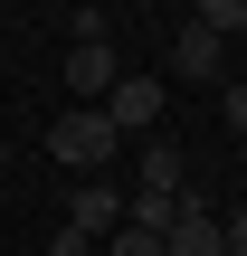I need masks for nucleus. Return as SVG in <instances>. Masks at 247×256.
I'll return each instance as SVG.
<instances>
[{"label":"nucleus","mask_w":247,"mask_h":256,"mask_svg":"<svg viewBox=\"0 0 247 256\" xmlns=\"http://www.w3.org/2000/svg\"><path fill=\"white\" fill-rule=\"evenodd\" d=\"M114 152H124V133L105 124V104H76V114L48 124V162H67V171H86V180H95Z\"/></svg>","instance_id":"f257e3e1"},{"label":"nucleus","mask_w":247,"mask_h":256,"mask_svg":"<svg viewBox=\"0 0 247 256\" xmlns=\"http://www.w3.org/2000/svg\"><path fill=\"white\" fill-rule=\"evenodd\" d=\"M171 256H228V218H209V200L200 190H181V209H171Z\"/></svg>","instance_id":"f03ea898"},{"label":"nucleus","mask_w":247,"mask_h":256,"mask_svg":"<svg viewBox=\"0 0 247 256\" xmlns=\"http://www.w3.org/2000/svg\"><path fill=\"white\" fill-rule=\"evenodd\" d=\"M105 124H114V133H152V124H162V76H114Z\"/></svg>","instance_id":"7ed1b4c3"},{"label":"nucleus","mask_w":247,"mask_h":256,"mask_svg":"<svg viewBox=\"0 0 247 256\" xmlns=\"http://www.w3.org/2000/svg\"><path fill=\"white\" fill-rule=\"evenodd\" d=\"M114 76H124V66H114V48H105V38H76V48H67V86H76L86 104H105V95H114Z\"/></svg>","instance_id":"20e7f679"},{"label":"nucleus","mask_w":247,"mask_h":256,"mask_svg":"<svg viewBox=\"0 0 247 256\" xmlns=\"http://www.w3.org/2000/svg\"><path fill=\"white\" fill-rule=\"evenodd\" d=\"M171 66H181V76H219V66H228V38H219V28H200V19H190V28H181V38H171Z\"/></svg>","instance_id":"39448f33"},{"label":"nucleus","mask_w":247,"mask_h":256,"mask_svg":"<svg viewBox=\"0 0 247 256\" xmlns=\"http://www.w3.org/2000/svg\"><path fill=\"white\" fill-rule=\"evenodd\" d=\"M114 218H124V190H114V180H86L76 209H67V228H76L86 247H95V228H114Z\"/></svg>","instance_id":"423d86ee"},{"label":"nucleus","mask_w":247,"mask_h":256,"mask_svg":"<svg viewBox=\"0 0 247 256\" xmlns=\"http://www.w3.org/2000/svg\"><path fill=\"white\" fill-rule=\"evenodd\" d=\"M171 209H181V190H133L124 200V228H162L171 238Z\"/></svg>","instance_id":"0eeeda50"},{"label":"nucleus","mask_w":247,"mask_h":256,"mask_svg":"<svg viewBox=\"0 0 247 256\" xmlns=\"http://www.w3.org/2000/svg\"><path fill=\"white\" fill-rule=\"evenodd\" d=\"M143 190H190V162H181L171 142H152V152H143Z\"/></svg>","instance_id":"6e6552de"},{"label":"nucleus","mask_w":247,"mask_h":256,"mask_svg":"<svg viewBox=\"0 0 247 256\" xmlns=\"http://www.w3.org/2000/svg\"><path fill=\"white\" fill-rule=\"evenodd\" d=\"M200 28H219V38H238V28H247V0H200Z\"/></svg>","instance_id":"1a4fd4ad"},{"label":"nucleus","mask_w":247,"mask_h":256,"mask_svg":"<svg viewBox=\"0 0 247 256\" xmlns=\"http://www.w3.org/2000/svg\"><path fill=\"white\" fill-rule=\"evenodd\" d=\"M114 256H171V247H162V228H114Z\"/></svg>","instance_id":"9d476101"},{"label":"nucleus","mask_w":247,"mask_h":256,"mask_svg":"<svg viewBox=\"0 0 247 256\" xmlns=\"http://www.w3.org/2000/svg\"><path fill=\"white\" fill-rule=\"evenodd\" d=\"M219 114H228V133H238V142H247V76H238V86H228V104H219Z\"/></svg>","instance_id":"9b49d317"},{"label":"nucleus","mask_w":247,"mask_h":256,"mask_svg":"<svg viewBox=\"0 0 247 256\" xmlns=\"http://www.w3.org/2000/svg\"><path fill=\"white\" fill-rule=\"evenodd\" d=\"M228 256H247V209H238V218H228Z\"/></svg>","instance_id":"f8f14e48"},{"label":"nucleus","mask_w":247,"mask_h":256,"mask_svg":"<svg viewBox=\"0 0 247 256\" xmlns=\"http://www.w3.org/2000/svg\"><path fill=\"white\" fill-rule=\"evenodd\" d=\"M0 171H10V142H0Z\"/></svg>","instance_id":"ddd939ff"}]
</instances>
